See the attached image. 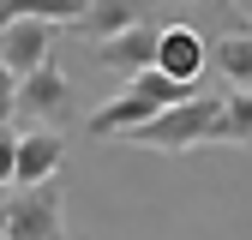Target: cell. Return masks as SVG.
<instances>
[{"label":"cell","instance_id":"obj_1","mask_svg":"<svg viewBox=\"0 0 252 240\" xmlns=\"http://www.w3.org/2000/svg\"><path fill=\"white\" fill-rule=\"evenodd\" d=\"M192 96H198V90L174 84L168 72H144V78H132L120 96H108L96 114H90L84 132H90V138H132L138 126H150L156 114H168L174 102H192Z\"/></svg>","mask_w":252,"mask_h":240},{"label":"cell","instance_id":"obj_2","mask_svg":"<svg viewBox=\"0 0 252 240\" xmlns=\"http://www.w3.org/2000/svg\"><path fill=\"white\" fill-rule=\"evenodd\" d=\"M216 114H222V96L216 90H198L192 102H174L168 114H156L150 126H138L126 144H144V150H162V156H186V150H204L216 132Z\"/></svg>","mask_w":252,"mask_h":240},{"label":"cell","instance_id":"obj_3","mask_svg":"<svg viewBox=\"0 0 252 240\" xmlns=\"http://www.w3.org/2000/svg\"><path fill=\"white\" fill-rule=\"evenodd\" d=\"M72 102H78V96H72L66 72L48 60L42 72H30V78L18 84V132H60V126L72 120Z\"/></svg>","mask_w":252,"mask_h":240},{"label":"cell","instance_id":"obj_4","mask_svg":"<svg viewBox=\"0 0 252 240\" xmlns=\"http://www.w3.org/2000/svg\"><path fill=\"white\" fill-rule=\"evenodd\" d=\"M0 216H6V240H60L66 234V186L48 180L36 192H12Z\"/></svg>","mask_w":252,"mask_h":240},{"label":"cell","instance_id":"obj_5","mask_svg":"<svg viewBox=\"0 0 252 240\" xmlns=\"http://www.w3.org/2000/svg\"><path fill=\"white\" fill-rule=\"evenodd\" d=\"M156 72H168L174 84L198 90V78L210 72V36H204L198 24H186V18L162 24V42H156Z\"/></svg>","mask_w":252,"mask_h":240},{"label":"cell","instance_id":"obj_6","mask_svg":"<svg viewBox=\"0 0 252 240\" xmlns=\"http://www.w3.org/2000/svg\"><path fill=\"white\" fill-rule=\"evenodd\" d=\"M150 6H156V0H84V18L66 30V36H78V42H90V48H102V42L126 36V30L150 24Z\"/></svg>","mask_w":252,"mask_h":240},{"label":"cell","instance_id":"obj_7","mask_svg":"<svg viewBox=\"0 0 252 240\" xmlns=\"http://www.w3.org/2000/svg\"><path fill=\"white\" fill-rule=\"evenodd\" d=\"M54 36H60V24L18 18V24H6V30H0V60H6L18 78H30V72H42L48 60H54Z\"/></svg>","mask_w":252,"mask_h":240},{"label":"cell","instance_id":"obj_8","mask_svg":"<svg viewBox=\"0 0 252 240\" xmlns=\"http://www.w3.org/2000/svg\"><path fill=\"white\" fill-rule=\"evenodd\" d=\"M156 42H162V24H138V30H126V36L90 48V60H96L102 72H120L126 84H132V78L156 72Z\"/></svg>","mask_w":252,"mask_h":240},{"label":"cell","instance_id":"obj_9","mask_svg":"<svg viewBox=\"0 0 252 240\" xmlns=\"http://www.w3.org/2000/svg\"><path fill=\"white\" fill-rule=\"evenodd\" d=\"M60 162H66V138L60 132H24V144H18V180L12 186L18 192L48 186V180H60Z\"/></svg>","mask_w":252,"mask_h":240},{"label":"cell","instance_id":"obj_10","mask_svg":"<svg viewBox=\"0 0 252 240\" xmlns=\"http://www.w3.org/2000/svg\"><path fill=\"white\" fill-rule=\"evenodd\" d=\"M210 66L228 78V90H252V30H228L210 42Z\"/></svg>","mask_w":252,"mask_h":240},{"label":"cell","instance_id":"obj_11","mask_svg":"<svg viewBox=\"0 0 252 240\" xmlns=\"http://www.w3.org/2000/svg\"><path fill=\"white\" fill-rule=\"evenodd\" d=\"M18 18H42V24L72 30V24L84 18V0H0V30L18 24Z\"/></svg>","mask_w":252,"mask_h":240},{"label":"cell","instance_id":"obj_12","mask_svg":"<svg viewBox=\"0 0 252 240\" xmlns=\"http://www.w3.org/2000/svg\"><path fill=\"white\" fill-rule=\"evenodd\" d=\"M210 144L252 150V90H228V96H222V114H216V132H210Z\"/></svg>","mask_w":252,"mask_h":240},{"label":"cell","instance_id":"obj_13","mask_svg":"<svg viewBox=\"0 0 252 240\" xmlns=\"http://www.w3.org/2000/svg\"><path fill=\"white\" fill-rule=\"evenodd\" d=\"M180 6H198L210 24H216V36H228V30H252V18L240 12V0H180ZM210 36V42H216Z\"/></svg>","mask_w":252,"mask_h":240},{"label":"cell","instance_id":"obj_14","mask_svg":"<svg viewBox=\"0 0 252 240\" xmlns=\"http://www.w3.org/2000/svg\"><path fill=\"white\" fill-rule=\"evenodd\" d=\"M18 84H24V78L0 60V126H18Z\"/></svg>","mask_w":252,"mask_h":240},{"label":"cell","instance_id":"obj_15","mask_svg":"<svg viewBox=\"0 0 252 240\" xmlns=\"http://www.w3.org/2000/svg\"><path fill=\"white\" fill-rule=\"evenodd\" d=\"M18 144H24L18 126H0V186H12V180H18Z\"/></svg>","mask_w":252,"mask_h":240},{"label":"cell","instance_id":"obj_16","mask_svg":"<svg viewBox=\"0 0 252 240\" xmlns=\"http://www.w3.org/2000/svg\"><path fill=\"white\" fill-rule=\"evenodd\" d=\"M0 240H6V216H0Z\"/></svg>","mask_w":252,"mask_h":240},{"label":"cell","instance_id":"obj_17","mask_svg":"<svg viewBox=\"0 0 252 240\" xmlns=\"http://www.w3.org/2000/svg\"><path fill=\"white\" fill-rule=\"evenodd\" d=\"M60 240H72V234H60Z\"/></svg>","mask_w":252,"mask_h":240}]
</instances>
